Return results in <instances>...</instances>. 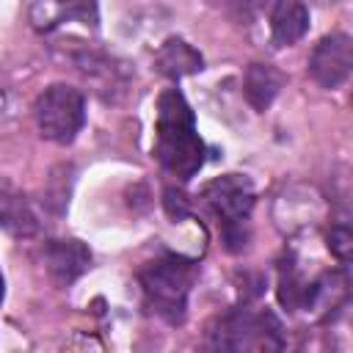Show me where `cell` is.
<instances>
[{"label":"cell","mask_w":353,"mask_h":353,"mask_svg":"<svg viewBox=\"0 0 353 353\" xmlns=\"http://www.w3.org/2000/svg\"><path fill=\"white\" fill-rule=\"evenodd\" d=\"M0 229L14 234V237H33L39 234V221L36 212L30 210L25 193L0 176Z\"/></svg>","instance_id":"cell-8"},{"label":"cell","mask_w":353,"mask_h":353,"mask_svg":"<svg viewBox=\"0 0 353 353\" xmlns=\"http://www.w3.org/2000/svg\"><path fill=\"white\" fill-rule=\"evenodd\" d=\"M256 331V317L248 309H229L204 325L196 353H251Z\"/></svg>","instance_id":"cell-5"},{"label":"cell","mask_w":353,"mask_h":353,"mask_svg":"<svg viewBox=\"0 0 353 353\" xmlns=\"http://www.w3.org/2000/svg\"><path fill=\"white\" fill-rule=\"evenodd\" d=\"M284 85V74L268 63H251L243 77V94L254 110H265Z\"/></svg>","instance_id":"cell-11"},{"label":"cell","mask_w":353,"mask_h":353,"mask_svg":"<svg viewBox=\"0 0 353 353\" xmlns=\"http://www.w3.org/2000/svg\"><path fill=\"white\" fill-rule=\"evenodd\" d=\"M309 30V8L303 3L287 0L276 3L270 11V39L276 47H292Z\"/></svg>","instance_id":"cell-10"},{"label":"cell","mask_w":353,"mask_h":353,"mask_svg":"<svg viewBox=\"0 0 353 353\" xmlns=\"http://www.w3.org/2000/svg\"><path fill=\"white\" fill-rule=\"evenodd\" d=\"M154 69L171 80H179L185 74H193V72H201L204 69V58L196 47H190L185 39H165L154 55Z\"/></svg>","instance_id":"cell-9"},{"label":"cell","mask_w":353,"mask_h":353,"mask_svg":"<svg viewBox=\"0 0 353 353\" xmlns=\"http://www.w3.org/2000/svg\"><path fill=\"white\" fill-rule=\"evenodd\" d=\"M44 265L50 279L58 287L74 284L91 265V251L83 240L77 237H63V240H50L44 245Z\"/></svg>","instance_id":"cell-7"},{"label":"cell","mask_w":353,"mask_h":353,"mask_svg":"<svg viewBox=\"0 0 353 353\" xmlns=\"http://www.w3.org/2000/svg\"><path fill=\"white\" fill-rule=\"evenodd\" d=\"M69 185H72V165H58L50 174V185L44 190V204L55 212H63L69 204Z\"/></svg>","instance_id":"cell-13"},{"label":"cell","mask_w":353,"mask_h":353,"mask_svg":"<svg viewBox=\"0 0 353 353\" xmlns=\"http://www.w3.org/2000/svg\"><path fill=\"white\" fill-rule=\"evenodd\" d=\"M196 276H199V265L176 254H165L146 262L138 270V284L143 290V301L149 312H154L171 325H179L188 314V295Z\"/></svg>","instance_id":"cell-2"},{"label":"cell","mask_w":353,"mask_h":353,"mask_svg":"<svg viewBox=\"0 0 353 353\" xmlns=\"http://www.w3.org/2000/svg\"><path fill=\"white\" fill-rule=\"evenodd\" d=\"M204 201L221 223L226 248L243 251L248 243V215L254 210V188L243 174H223L204 188Z\"/></svg>","instance_id":"cell-3"},{"label":"cell","mask_w":353,"mask_h":353,"mask_svg":"<svg viewBox=\"0 0 353 353\" xmlns=\"http://www.w3.org/2000/svg\"><path fill=\"white\" fill-rule=\"evenodd\" d=\"M3 295H6V284H3V273H0V303H3Z\"/></svg>","instance_id":"cell-16"},{"label":"cell","mask_w":353,"mask_h":353,"mask_svg":"<svg viewBox=\"0 0 353 353\" xmlns=\"http://www.w3.org/2000/svg\"><path fill=\"white\" fill-rule=\"evenodd\" d=\"M154 157L160 165L188 182L204 165V141L196 132V116L176 88H165L157 99V124H154Z\"/></svg>","instance_id":"cell-1"},{"label":"cell","mask_w":353,"mask_h":353,"mask_svg":"<svg viewBox=\"0 0 353 353\" xmlns=\"http://www.w3.org/2000/svg\"><path fill=\"white\" fill-rule=\"evenodd\" d=\"M165 210H168V215L171 218H182V215H188L190 210H188V201H185V196L179 193V190H174V188H168L165 190Z\"/></svg>","instance_id":"cell-15"},{"label":"cell","mask_w":353,"mask_h":353,"mask_svg":"<svg viewBox=\"0 0 353 353\" xmlns=\"http://www.w3.org/2000/svg\"><path fill=\"white\" fill-rule=\"evenodd\" d=\"M353 69V39L347 33L323 36L309 55V74L320 88H339Z\"/></svg>","instance_id":"cell-6"},{"label":"cell","mask_w":353,"mask_h":353,"mask_svg":"<svg viewBox=\"0 0 353 353\" xmlns=\"http://www.w3.org/2000/svg\"><path fill=\"white\" fill-rule=\"evenodd\" d=\"M36 124L52 143H72L85 124V99L74 85L52 83L36 99Z\"/></svg>","instance_id":"cell-4"},{"label":"cell","mask_w":353,"mask_h":353,"mask_svg":"<svg viewBox=\"0 0 353 353\" xmlns=\"http://www.w3.org/2000/svg\"><path fill=\"white\" fill-rule=\"evenodd\" d=\"M30 19L36 30H52L66 19H80L83 25H97V6L94 3H69V6H55V3H36L30 8Z\"/></svg>","instance_id":"cell-12"},{"label":"cell","mask_w":353,"mask_h":353,"mask_svg":"<svg viewBox=\"0 0 353 353\" xmlns=\"http://www.w3.org/2000/svg\"><path fill=\"white\" fill-rule=\"evenodd\" d=\"M328 248H331V254H334L339 262H347V259H350L353 234H350V229H347L345 223H339V226H334V229L328 232Z\"/></svg>","instance_id":"cell-14"}]
</instances>
